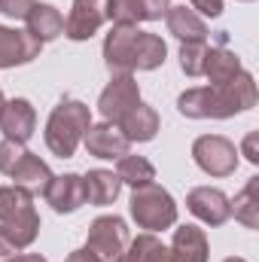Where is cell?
I'll list each match as a JSON object with an SVG mask.
<instances>
[{
  "label": "cell",
  "mask_w": 259,
  "mask_h": 262,
  "mask_svg": "<svg viewBox=\"0 0 259 262\" xmlns=\"http://www.w3.org/2000/svg\"><path fill=\"white\" fill-rule=\"evenodd\" d=\"M256 107V82L247 70L223 85H195L177 98V110L186 119H229Z\"/></svg>",
  "instance_id": "1"
},
{
  "label": "cell",
  "mask_w": 259,
  "mask_h": 262,
  "mask_svg": "<svg viewBox=\"0 0 259 262\" xmlns=\"http://www.w3.org/2000/svg\"><path fill=\"white\" fill-rule=\"evenodd\" d=\"M89 125H92V110L82 101H73V98L58 101V107L49 113V122L43 131L49 152L58 159H70L76 146L82 143V134L89 131Z\"/></svg>",
  "instance_id": "2"
},
{
  "label": "cell",
  "mask_w": 259,
  "mask_h": 262,
  "mask_svg": "<svg viewBox=\"0 0 259 262\" xmlns=\"http://www.w3.org/2000/svg\"><path fill=\"white\" fill-rule=\"evenodd\" d=\"M128 210L131 220L137 223V229H146V232H165L177 223V201L156 180L146 186H137L131 192Z\"/></svg>",
  "instance_id": "3"
},
{
  "label": "cell",
  "mask_w": 259,
  "mask_h": 262,
  "mask_svg": "<svg viewBox=\"0 0 259 262\" xmlns=\"http://www.w3.org/2000/svg\"><path fill=\"white\" fill-rule=\"evenodd\" d=\"M192 159L207 177H229L238 168V146L223 134H201L192 143Z\"/></svg>",
  "instance_id": "4"
},
{
  "label": "cell",
  "mask_w": 259,
  "mask_h": 262,
  "mask_svg": "<svg viewBox=\"0 0 259 262\" xmlns=\"http://www.w3.org/2000/svg\"><path fill=\"white\" fill-rule=\"evenodd\" d=\"M125 244H128V226H125L122 216H116V213H104V216L92 220L85 247H89L101 262H116L119 259V253L125 250Z\"/></svg>",
  "instance_id": "5"
},
{
  "label": "cell",
  "mask_w": 259,
  "mask_h": 262,
  "mask_svg": "<svg viewBox=\"0 0 259 262\" xmlns=\"http://www.w3.org/2000/svg\"><path fill=\"white\" fill-rule=\"evenodd\" d=\"M140 104V85L131 73H113V79L107 82V89L98 98V113L104 116V122H122L131 110Z\"/></svg>",
  "instance_id": "6"
},
{
  "label": "cell",
  "mask_w": 259,
  "mask_h": 262,
  "mask_svg": "<svg viewBox=\"0 0 259 262\" xmlns=\"http://www.w3.org/2000/svg\"><path fill=\"white\" fill-rule=\"evenodd\" d=\"M107 3L110 0H73L70 12L64 18V37L73 43L92 40L110 18H107Z\"/></svg>",
  "instance_id": "7"
},
{
  "label": "cell",
  "mask_w": 259,
  "mask_h": 262,
  "mask_svg": "<svg viewBox=\"0 0 259 262\" xmlns=\"http://www.w3.org/2000/svg\"><path fill=\"white\" fill-rule=\"evenodd\" d=\"M186 207L195 220H201L204 226L217 229L223 223L232 220V204H229V195L223 189H213V186H198L186 195Z\"/></svg>",
  "instance_id": "8"
},
{
  "label": "cell",
  "mask_w": 259,
  "mask_h": 262,
  "mask_svg": "<svg viewBox=\"0 0 259 262\" xmlns=\"http://www.w3.org/2000/svg\"><path fill=\"white\" fill-rule=\"evenodd\" d=\"M37 128V110L28 98H12L3 104L0 110V131L6 140H18V143H28L34 137Z\"/></svg>",
  "instance_id": "9"
},
{
  "label": "cell",
  "mask_w": 259,
  "mask_h": 262,
  "mask_svg": "<svg viewBox=\"0 0 259 262\" xmlns=\"http://www.w3.org/2000/svg\"><path fill=\"white\" fill-rule=\"evenodd\" d=\"M137 37H140L137 25H113V31L104 40V64L110 73H131V55Z\"/></svg>",
  "instance_id": "10"
},
{
  "label": "cell",
  "mask_w": 259,
  "mask_h": 262,
  "mask_svg": "<svg viewBox=\"0 0 259 262\" xmlns=\"http://www.w3.org/2000/svg\"><path fill=\"white\" fill-rule=\"evenodd\" d=\"M82 143H85L89 156H95V159H122L131 146V140L122 134L116 122L89 125V131L82 134Z\"/></svg>",
  "instance_id": "11"
},
{
  "label": "cell",
  "mask_w": 259,
  "mask_h": 262,
  "mask_svg": "<svg viewBox=\"0 0 259 262\" xmlns=\"http://www.w3.org/2000/svg\"><path fill=\"white\" fill-rule=\"evenodd\" d=\"M40 49H43V43L34 40L28 31H15V28L0 25V67L28 64L40 55Z\"/></svg>",
  "instance_id": "12"
},
{
  "label": "cell",
  "mask_w": 259,
  "mask_h": 262,
  "mask_svg": "<svg viewBox=\"0 0 259 262\" xmlns=\"http://www.w3.org/2000/svg\"><path fill=\"white\" fill-rule=\"evenodd\" d=\"M46 204H52L55 213H73L85 204V180L82 174H61L52 177L49 189H46Z\"/></svg>",
  "instance_id": "13"
},
{
  "label": "cell",
  "mask_w": 259,
  "mask_h": 262,
  "mask_svg": "<svg viewBox=\"0 0 259 262\" xmlns=\"http://www.w3.org/2000/svg\"><path fill=\"white\" fill-rule=\"evenodd\" d=\"M12 186H21L25 192H31V195H46V189H49V183H52V171H49V165L40 159V156H34L31 149L18 159V165L12 168Z\"/></svg>",
  "instance_id": "14"
},
{
  "label": "cell",
  "mask_w": 259,
  "mask_h": 262,
  "mask_svg": "<svg viewBox=\"0 0 259 262\" xmlns=\"http://www.w3.org/2000/svg\"><path fill=\"white\" fill-rule=\"evenodd\" d=\"M0 235H3L15 250L31 247V244L37 241V235H40V213H37V207L28 204V207L15 210L12 216L0 220Z\"/></svg>",
  "instance_id": "15"
},
{
  "label": "cell",
  "mask_w": 259,
  "mask_h": 262,
  "mask_svg": "<svg viewBox=\"0 0 259 262\" xmlns=\"http://www.w3.org/2000/svg\"><path fill=\"white\" fill-rule=\"evenodd\" d=\"M25 25H28V34L40 43H49V40L64 34V15L52 3H40V0L31 3V9L25 15Z\"/></svg>",
  "instance_id": "16"
},
{
  "label": "cell",
  "mask_w": 259,
  "mask_h": 262,
  "mask_svg": "<svg viewBox=\"0 0 259 262\" xmlns=\"http://www.w3.org/2000/svg\"><path fill=\"white\" fill-rule=\"evenodd\" d=\"M171 259L174 262H207V235L204 229L198 226H180L174 229V238H171Z\"/></svg>",
  "instance_id": "17"
},
{
  "label": "cell",
  "mask_w": 259,
  "mask_h": 262,
  "mask_svg": "<svg viewBox=\"0 0 259 262\" xmlns=\"http://www.w3.org/2000/svg\"><path fill=\"white\" fill-rule=\"evenodd\" d=\"M165 21H168V31L180 40V43H207V25L204 18L195 12L192 6H171L165 12Z\"/></svg>",
  "instance_id": "18"
},
{
  "label": "cell",
  "mask_w": 259,
  "mask_h": 262,
  "mask_svg": "<svg viewBox=\"0 0 259 262\" xmlns=\"http://www.w3.org/2000/svg\"><path fill=\"white\" fill-rule=\"evenodd\" d=\"M82 180H85V204H95V207H107V204H113V201L119 198V189H122V183H119V177H116L113 171L95 168V171H89Z\"/></svg>",
  "instance_id": "19"
},
{
  "label": "cell",
  "mask_w": 259,
  "mask_h": 262,
  "mask_svg": "<svg viewBox=\"0 0 259 262\" xmlns=\"http://www.w3.org/2000/svg\"><path fill=\"white\" fill-rule=\"evenodd\" d=\"M241 70H244V67H241V58H238L232 49H226V46H210V49H207V58H204V73H201V76H207L210 85H223V82L235 79Z\"/></svg>",
  "instance_id": "20"
},
{
  "label": "cell",
  "mask_w": 259,
  "mask_h": 262,
  "mask_svg": "<svg viewBox=\"0 0 259 262\" xmlns=\"http://www.w3.org/2000/svg\"><path fill=\"white\" fill-rule=\"evenodd\" d=\"M119 128H122V134L128 137L131 143H146V140H153L159 134V113L149 104L140 101L128 116L119 122Z\"/></svg>",
  "instance_id": "21"
},
{
  "label": "cell",
  "mask_w": 259,
  "mask_h": 262,
  "mask_svg": "<svg viewBox=\"0 0 259 262\" xmlns=\"http://www.w3.org/2000/svg\"><path fill=\"white\" fill-rule=\"evenodd\" d=\"M116 262H174V259H171V250L153 232H143V235H137L134 241L125 244V250L119 253Z\"/></svg>",
  "instance_id": "22"
},
{
  "label": "cell",
  "mask_w": 259,
  "mask_h": 262,
  "mask_svg": "<svg viewBox=\"0 0 259 262\" xmlns=\"http://www.w3.org/2000/svg\"><path fill=\"white\" fill-rule=\"evenodd\" d=\"M165 58H168L165 40L149 31H140V37L134 43V55H131V70H156L165 64Z\"/></svg>",
  "instance_id": "23"
},
{
  "label": "cell",
  "mask_w": 259,
  "mask_h": 262,
  "mask_svg": "<svg viewBox=\"0 0 259 262\" xmlns=\"http://www.w3.org/2000/svg\"><path fill=\"white\" fill-rule=\"evenodd\" d=\"M229 204H232V216L244 229H259V177L256 174L244 183V189L235 195V201H229Z\"/></svg>",
  "instance_id": "24"
},
{
  "label": "cell",
  "mask_w": 259,
  "mask_h": 262,
  "mask_svg": "<svg viewBox=\"0 0 259 262\" xmlns=\"http://www.w3.org/2000/svg\"><path fill=\"white\" fill-rule=\"evenodd\" d=\"M116 177H119V183L137 189V186H146V183L156 180V168H153L149 159H143V156H128V152H125V156L119 159V165H116Z\"/></svg>",
  "instance_id": "25"
},
{
  "label": "cell",
  "mask_w": 259,
  "mask_h": 262,
  "mask_svg": "<svg viewBox=\"0 0 259 262\" xmlns=\"http://www.w3.org/2000/svg\"><path fill=\"white\" fill-rule=\"evenodd\" d=\"M107 18L113 25H137V21H146L140 0H110L107 3Z\"/></svg>",
  "instance_id": "26"
},
{
  "label": "cell",
  "mask_w": 259,
  "mask_h": 262,
  "mask_svg": "<svg viewBox=\"0 0 259 262\" xmlns=\"http://www.w3.org/2000/svg\"><path fill=\"white\" fill-rule=\"evenodd\" d=\"M207 58V43H180V70L186 76H201Z\"/></svg>",
  "instance_id": "27"
},
{
  "label": "cell",
  "mask_w": 259,
  "mask_h": 262,
  "mask_svg": "<svg viewBox=\"0 0 259 262\" xmlns=\"http://www.w3.org/2000/svg\"><path fill=\"white\" fill-rule=\"evenodd\" d=\"M28 204H34V195L25 192L21 186H0V220L12 216L15 210H21Z\"/></svg>",
  "instance_id": "28"
},
{
  "label": "cell",
  "mask_w": 259,
  "mask_h": 262,
  "mask_svg": "<svg viewBox=\"0 0 259 262\" xmlns=\"http://www.w3.org/2000/svg\"><path fill=\"white\" fill-rule=\"evenodd\" d=\"M28 152V146L25 143H18V140H0V174H12V168L18 165V159Z\"/></svg>",
  "instance_id": "29"
},
{
  "label": "cell",
  "mask_w": 259,
  "mask_h": 262,
  "mask_svg": "<svg viewBox=\"0 0 259 262\" xmlns=\"http://www.w3.org/2000/svg\"><path fill=\"white\" fill-rule=\"evenodd\" d=\"M238 156H244L250 165H259V131H247V137L241 140Z\"/></svg>",
  "instance_id": "30"
},
{
  "label": "cell",
  "mask_w": 259,
  "mask_h": 262,
  "mask_svg": "<svg viewBox=\"0 0 259 262\" xmlns=\"http://www.w3.org/2000/svg\"><path fill=\"white\" fill-rule=\"evenodd\" d=\"M31 3H34V0H0V12L9 15V18H21V21H25Z\"/></svg>",
  "instance_id": "31"
},
{
  "label": "cell",
  "mask_w": 259,
  "mask_h": 262,
  "mask_svg": "<svg viewBox=\"0 0 259 262\" xmlns=\"http://www.w3.org/2000/svg\"><path fill=\"white\" fill-rule=\"evenodd\" d=\"M143 3V15L146 21H159L168 9H171V0H140Z\"/></svg>",
  "instance_id": "32"
},
{
  "label": "cell",
  "mask_w": 259,
  "mask_h": 262,
  "mask_svg": "<svg viewBox=\"0 0 259 262\" xmlns=\"http://www.w3.org/2000/svg\"><path fill=\"white\" fill-rule=\"evenodd\" d=\"M189 6L198 15H210V18L223 15V0H189Z\"/></svg>",
  "instance_id": "33"
},
{
  "label": "cell",
  "mask_w": 259,
  "mask_h": 262,
  "mask_svg": "<svg viewBox=\"0 0 259 262\" xmlns=\"http://www.w3.org/2000/svg\"><path fill=\"white\" fill-rule=\"evenodd\" d=\"M64 262H101L89 247H82V250H73V253H67V259Z\"/></svg>",
  "instance_id": "34"
},
{
  "label": "cell",
  "mask_w": 259,
  "mask_h": 262,
  "mask_svg": "<svg viewBox=\"0 0 259 262\" xmlns=\"http://www.w3.org/2000/svg\"><path fill=\"white\" fill-rule=\"evenodd\" d=\"M12 256H18V250H15V247H12V244L0 235V262H9Z\"/></svg>",
  "instance_id": "35"
},
{
  "label": "cell",
  "mask_w": 259,
  "mask_h": 262,
  "mask_svg": "<svg viewBox=\"0 0 259 262\" xmlns=\"http://www.w3.org/2000/svg\"><path fill=\"white\" fill-rule=\"evenodd\" d=\"M9 262H46V256H40V253H21V256H12Z\"/></svg>",
  "instance_id": "36"
},
{
  "label": "cell",
  "mask_w": 259,
  "mask_h": 262,
  "mask_svg": "<svg viewBox=\"0 0 259 262\" xmlns=\"http://www.w3.org/2000/svg\"><path fill=\"white\" fill-rule=\"evenodd\" d=\"M223 262H247V259H241V256H229V259H223Z\"/></svg>",
  "instance_id": "37"
},
{
  "label": "cell",
  "mask_w": 259,
  "mask_h": 262,
  "mask_svg": "<svg viewBox=\"0 0 259 262\" xmlns=\"http://www.w3.org/2000/svg\"><path fill=\"white\" fill-rule=\"evenodd\" d=\"M3 104H6V98H3V95H0V110H3Z\"/></svg>",
  "instance_id": "38"
},
{
  "label": "cell",
  "mask_w": 259,
  "mask_h": 262,
  "mask_svg": "<svg viewBox=\"0 0 259 262\" xmlns=\"http://www.w3.org/2000/svg\"><path fill=\"white\" fill-rule=\"evenodd\" d=\"M241 3H253V0H241Z\"/></svg>",
  "instance_id": "39"
}]
</instances>
